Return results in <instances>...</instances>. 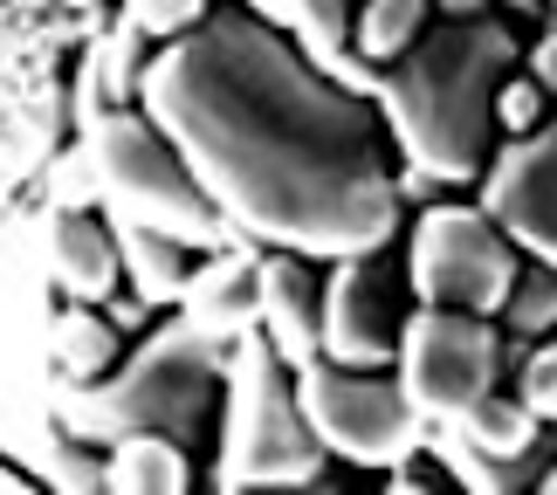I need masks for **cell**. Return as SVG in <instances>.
I'll return each instance as SVG.
<instances>
[{
  "mask_svg": "<svg viewBox=\"0 0 557 495\" xmlns=\"http://www.w3.org/2000/svg\"><path fill=\"white\" fill-rule=\"evenodd\" d=\"M509 372V331L496 317L475 310H434L420 304L406 317V344H399V385L406 399L434 420H461L468 406H482Z\"/></svg>",
  "mask_w": 557,
  "mask_h": 495,
  "instance_id": "9c48e42d",
  "label": "cell"
},
{
  "mask_svg": "<svg viewBox=\"0 0 557 495\" xmlns=\"http://www.w3.org/2000/svg\"><path fill=\"white\" fill-rule=\"evenodd\" d=\"M544 21H550V28H557V0H550V14H544Z\"/></svg>",
  "mask_w": 557,
  "mask_h": 495,
  "instance_id": "f546056e",
  "label": "cell"
},
{
  "mask_svg": "<svg viewBox=\"0 0 557 495\" xmlns=\"http://www.w3.org/2000/svg\"><path fill=\"white\" fill-rule=\"evenodd\" d=\"M550 117V90L530 70H509L503 76V90H496V132L509 138H523V132H537V124Z\"/></svg>",
  "mask_w": 557,
  "mask_h": 495,
  "instance_id": "603a6c76",
  "label": "cell"
},
{
  "mask_svg": "<svg viewBox=\"0 0 557 495\" xmlns=\"http://www.w3.org/2000/svg\"><path fill=\"white\" fill-rule=\"evenodd\" d=\"M496 14H517V21H544L550 14V0H488Z\"/></svg>",
  "mask_w": 557,
  "mask_h": 495,
  "instance_id": "4316f807",
  "label": "cell"
},
{
  "mask_svg": "<svg viewBox=\"0 0 557 495\" xmlns=\"http://www.w3.org/2000/svg\"><path fill=\"white\" fill-rule=\"evenodd\" d=\"M207 8H213V0H124V14H132L152 41H173V35L193 28V21H200Z\"/></svg>",
  "mask_w": 557,
  "mask_h": 495,
  "instance_id": "cb8c5ba5",
  "label": "cell"
},
{
  "mask_svg": "<svg viewBox=\"0 0 557 495\" xmlns=\"http://www.w3.org/2000/svg\"><path fill=\"white\" fill-rule=\"evenodd\" d=\"M49 269H55V289L70 296V304H111V296H117V269H124L117 227L103 221V213H90V207L55 213Z\"/></svg>",
  "mask_w": 557,
  "mask_h": 495,
  "instance_id": "4fadbf2b",
  "label": "cell"
},
{
  "mask_svg": "<svg viewBox=\"0 0 557 495\" xmlns=\"http://www.w3.org/2000/svg\"><path fill=\"white\" fill-rule=\"evenodd\" d=\"M255 331L275 344L289 372L324 358V283L310 275V255L275 248L255 262Z\"/></svg>",
  "mask_w": 557,
  "mask_h": 495,
  "instance_id": "7c38bea8",
  "label": "cell"
},
{
  "mask_svg": "<svg viewBox=\"0 0 557 495\" xmlns=\"http://www.w3.org/2000/svg\"><path fill=\"white\" fill-rule=\"evenodd\" d=\"M537 488H544V495H557V461L544 468V482H537Z\"/></svg>",
  "mask_w": 557,
  "mask_h": 495,
  "instance_id": "f1b7e54d",
  "label": "cell"
},
{
  "mask_svg": "<svg viewBox=\"0 0 557 495\" xmlns=\"http://www.w3.org/2000/svg\"><path fill=\"white\" fill-rule=\"evenodd\" d=\"M145 35L132 14L124 21H111L97 41H90V55H83V76H76V111H83V124H90L97 111H111V103H132L138 97V76H145Z\"/></svg>",
  "mask_w": 557,
  "mask_h": 495,
  "instance_id": "9a60e30c",
  "label": "cell"
},
{
  "mask_svg": "<svg viewBox=\"0 0 557 495\" xmlns=\"http://www.w3.org/2000/svg\"><path fill=\"white\" fill-rule=\"evenodd\" d=\"M475 186H482L475 200L503 221L509 242L557 269V117H544L523 138H509Z\"/></svg>",
  "mask_w": 557,
  "mask_h": 495,
  "instance_id": "8fae6325",
  "label": "cell"
},
{
  "mask_svg": "<svg viewBox=\"0 0 557 495\" xmlns=\"http://www.w3.org/2000/svg\"><path fill=\"white\" fill-rule=\"evenodd\" d=\"M324 441L304 420L296 372L275 358L262 331H242L227 351V434H221V482L234 488H317L324 482Z\"/></svg>",
  "mask_w": 557,
  "mask_h": 495,
  "instance_id": "8992f818",
  "label": "cell"
},
{
  "mask_svg": "<svg viewBox=\"0 0 557 495\" xmlns=\"http://www.w3.org/2000/svg\"><path fill=\"white\" fill-rule=\"evenodd\" d=\"M517 269L523 248L509 242L482 200H434L413 221V242H406V289L434 310L503 317Z\"/></svg>",
  "mask_w": 557,
  "mask_h": 495,
  "instance_id": "52a82bcc",
  "label": "cell"
},
{
  "mask_svg": "<svg viewBox=\"0 0 557 495\" xmlns=\"http://www.w3.org/2000/svg\"><path fill=\"white\" fill-rule=\"evenodd\" d=\"M145 310H152V304H145L138 289H132V296H111V324H117V331H138V324H145Z\"/></svg>",
  "mask_w": 557,
  "mask_h": 495,
  "instance_id": "484cf974",
  "label": "cell"
},
{
  "mask_svg": "<svg viewBox=\"0 0 557 495\" xmlns=\"http://www.w3.org/2000/svg\"><path fill=\"white\" fill-rule=\"evenodd\" d=\"M296 399H304V420L317 426L324 455H345L358 468H406L426 447V413L406 399L399 379L372 372V364L310 358L296 372Z\"/></svg>",
  "mask_w": 557,
  "mask_h": 495,
  "instance_id": "ba28073f",
  "label": "cell"
},
{
  "mask_svg": "<svg viewBox=\"0 0 557 495\" xmlns=\"http://www.w3.org/2000/svg\"><path fill=\"white\" fill-rule=\"evenodd\" d=\"M434 14H496L488 0H434Z\"/></svg>",
  "mask_w": 557,
  "mask_h": 495,
  "instance_id": "83f0119b",
  "label": "cell"
},
{
  "mask_svg": "<svg viewBox=\"0 0 557 495\" xmlns=\"http://www.w3.org/2000/svg\"><path fill=\"white\" fill-rule=\"evenodd\" d=\"M138 103L186 152L242 234L310 262L372 255L399 234V172L379 103L337 83L269 14L207 8L159 41Z\"/></svg>",
  "mask_w": 557,
  "mask_h": 495,
  "instance_id": "6da1fadb",
  "label": "cell"
},
{
  "mask_svg": "<svg viewBox=\"0 0 557 495\" xmlns=\"http://www.w3.org/2000/svg\"><path fill=\"white\" fill-rule=\"evenodd\" d=\"M62 0H0V227L55 165L62 124V49H70Z\"/></svg>",
  "mask_w": 557,
  "mask_h": 495,
  "instance_id": "5b68a950",
  "label": "cell"
},
{
  "mask_svg": "<svg viewBox=\"0 0 557 495\" xmlns=\"http://www.w3.org/2000/svg\"><path fill=\"white\" fill-rule=\"evenodd\" d=\"M255 14H269L275 28H289L304 49L324 62V70L337 76V83H351V90H366L372 97V83H379V70L372 62H358L351 55V21H345V0H248Z\"/></svg>",
  "mask_w": 557,
  "mask_h": 495,
  "instance_id": "5bb4252c",
  "label": "cell"
},
{
  "mask_svg": "<svg viewBox=\"0 0 557 495\" xmlns=\"http://www.w3.org/2000/svg\"><path fill=\"white\" fill-rule=\"evenodd\" d=\"M426 21H434V0H366L351 21V55L385 70L393 55H406L426 35Z\"/></svg>",
  "mask_w": 557,
  "mask_h": 495,
  "instance_id": "ffe728a7",
  "label": "cell"
},
{
  "mask_svg": "<svg viewBox=\"0 0 557 495\" xmlns=\"http://www.w3.org/2000/svg\"><path fill=\"white\" fill-rule=\"evenodd\" d=\"M49 358H55V379L70 385H97V379H111L117 364H124V331L111 324V310H83V304H70L55 317V331H49Z\"/></svg>",
  "mask_w": 557,
  "mask_h": 495,
  "instance_id": "2e32d148",
  "label": "cell"
},
{
  "mask_svg": "<svg viewBox=\"0 0 557 495\" xmlns=\"http://www.w3.org/2000/svg\"><path fill=\"white\" fill-rule=\"evenodd\" d=\"M550 426H557V420H550Z\"/></svg>",
  "mask_w": 557,
  "mask_h": 495,
  "instance_id": "4dcf8cb0",
  "label": "cell"
},
{
  "mask_svg": "<svg viewBox=\"0 0 557 495\" xmlns=\"http://www.w3.org/2000/svg\"><path fill=\"white\" fill-rule=\"evenodd\" d=\"M117 227V248H124V269H132V289L145 304H180L186 275H193V255L180 234H159V227H138V221H111Z\"/></svg>",
  "mask_w": 557,
  "mask_h": 495,
  "instance_id": "ac0fdd59",
  "label": "cell"
},
{
  "mask_svg": "<svg viewBox=\"0 0 557 495\" xmlns=\"http://www.w3.org/2000/svg\"><path fill=\"white\" fill-rule=\"evenodd\" d=\"M496 324L509 331V337H550L557 331V269L550 262H530L517 269V283H509V304H503V317Z\"/></svg>",
  "mask_w": 557,
  "mask_h": 495,
  "instance_id": "44dd1931",
  "label": "cell"
},
{
  "mask_svg": "<svg viewBox=\"0 0 557 495\" xmlns=\"http://www.w3.org/2000/svg\"><path fill=\"white\" fill-rule=\"evenodd\" d=\"M509 393H517L544 426L557 420V331L523 344V358H517V385H509Z\"/></svg>",
  "mask_w": 557,
  "mask_h": 495,
  "instance_id": "7402d4cb",
  "label": "cell"
},
{
  "mask_svg": "<svg viewBox=\"0 0 557 495\" xmlns=\"http://www.w3.org/2000/svg\"><path fill=\"white\" fill-rule=\"evenodd\" d=\"M530 76H537L544 90L557 97V28H544V35H537V49H530Z\"/></svg>",
  "mask_w": 557,
  "mask_h": 495,
  "instance_id": "d4e9b609",
  "label": "cell"
},
{
  "mask_svg": "<svg viewBox=\"0 0 557 495\" xmlns=\"http://www.w3.org/2000/svg\"><path fill=\"white\" fill-rule=\"evenodd\" d=\"M103 488H124V495H186L193 488L186 441H173V434H117L111 441V461H103Z\"/></svg>",
  "mask_w": 557,
  "mask_h": 495,
  "instance_id": "e0dca14e",
  "label": "cell"
},
{
  "mask_svg": "<svg viewBox=\"0 0 557 495\" xmlns=\"http://www.w3.org/2000/svg\"><path fill=\"white\" fill-rule=\"evenodd\" d=\"M227 337L200 331L193 317L159 324L138 351H124V364L97 385H76L70 420L76 434L117 441V434H173V441H200L213 406L227 385Z\"/></svg>",
  "mask_w": 557,
  "mask_h": 495,
  "instance_id": "3957f363",
  "label": "cell"
},
{
  "mask_svg": "<svg viewBox=\"0 0 557 495\" xmlns=\"http://www.w3.org/2000/svg\"><path fill=\"white\" fill-rule=\"evenodd\" d=\"M517 70L509 14H434L406 55L372 83L399 159L434 186H468L496 159V90Z\"/></svg>",
  "mask_w": 557,
  "mask_h": 495,
  "instance_id": "7a4b0ae2",
  "label": "cell"
},
{
  "mask_svg": "<svg viewBox=\"0 0 557 495\" xmlns=\"http://www.w3.org/2000/svg\"><path fill=\"white\" fill-rule=\"evenodd\" d=\"M447 426H461V441L475 447V455H488V461H517V455H530V447L544 441V420L530 413L517 393H503V385L482 406H468L461 420H447Z\"/></svg>",
  "mask_w": 557,
  "mask_h": 495,
  "instance_id": "d6986e66",
  "label": "cell"
},
{
  "mask_svg": "<svg viewBox=\"0 0 557 495\" xmlns=\"http://www.w3.org/2000/svg\"><path fill=\"white\" fill-rule=\"evenodd\" d=\"M83 159H90L97 193L111 200V221H138L159 234H180L186 248H227L234 227L213 193L200 186V172L186 165V152L152 124L145 103H111L83 124Z\"/></svg>",
  "mask_w": 557,
  "mask_h": 495,
  "instance_id": "277c9868",
  "label": "cell"
},
{
  "mask_svg": "<svg viewBox=\"0 0 557 495\" xmlns=\"http://www.w3.org/2000/svg\"><path fill=\"white\" fill-rule=\"evenodd\" d=\"M406 283L399 269L385 262V248L372 255H337L324 275V358L337 364H399L406 344Z\"/></svg>",
  "mask_w": 557,
  "mask_h": 495,
  "instance_id": "30bf717a",
  "label": "cell"
}]
</instances>
